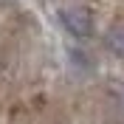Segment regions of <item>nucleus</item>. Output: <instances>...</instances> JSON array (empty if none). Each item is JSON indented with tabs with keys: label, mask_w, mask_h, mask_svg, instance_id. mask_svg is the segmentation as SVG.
<instances>
[{
	"label": "nucleus",
	"mask_w": 124,
	"mask_h": 124,
	"mask_svg": "<svg viewBox=\"0 0 124 124\" xmlns=\"http://www.w3.org/2000/svg\"><path fill=\"white\" fill-rule=\"evenodd\" d=\"M62 25L73 34V37H87L93 31V23H90V17H87V11H82V8H65L59 14Z\"/></svg>",
	"instance_id": "f257e3e1"
}]
</instances>
